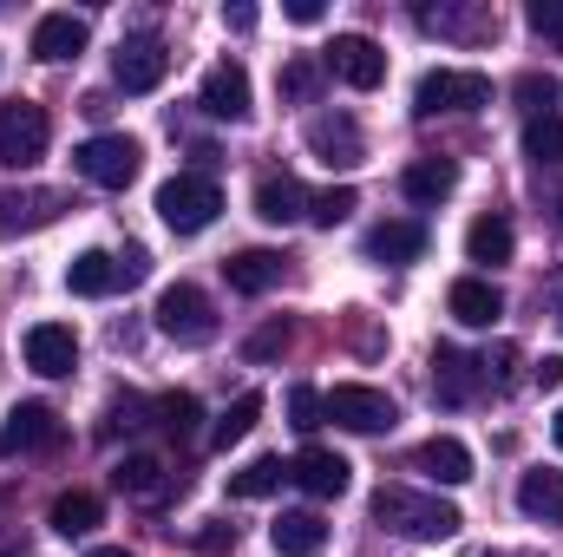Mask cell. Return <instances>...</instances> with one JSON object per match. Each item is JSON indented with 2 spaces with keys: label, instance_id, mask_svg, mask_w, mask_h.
Segmentation results:
<instances>
[{
  "label": "cell",
  "instance_id": "1",
  "mask_svg": "<svg viewBox=\"0 0 563 557\" xmlns=\"http://www.w3.org/2000/svg\"><path fill=\"white\" fill-rule=\"evenodd\" d=\"M374 518L413 545H439V538H459V505H445L439 492H413V485H380L374 492Z\"/></svg>",
  "mask_w": 563,
  "mask_h": 557
},
{
  "label": "cell",
  "instance_id": "2",
  "mask_svg": "<svg viewBox=\"0 0 563 557\" xmlns=\"http://www.w3.org/2000/svg\"><path fill=\"white\" fill-rule=\"evenodd\" d=\"M217 210H223V190H217V177H203V171H177V177L157 184V217H164L177 237L210 230Z\"/></svg>",
  "mask_w": 563,
  "mask_h": 557
},
{
  "label": "cell",
  "instance_id": "3",
  "mask_svg": "<svg viewBox=\"0 0 563 557\" xmlns=\"http://www.w3.org/2000/svg\"><path fill=\"white\" fill-rule=\"evenodd\" d=\"M157 335L177 341V348L217 341V302H210L197 282H170V288L157 295Z\"/></svg>",
  "mask_w": 563,
  "mask_h": 557
},
{
  "label": "cell",
  "instance_id": "4",
  "mask_svg": "<svg viewBox=\"0 0 563 557\" xmlns=\"http://www.w3.org/2000/svg\"><path fill=\"white\" fill-rule=\"evenodd\" d=\"M46 144H53V119H46V106H33V99H7V106H0V164H7V171L40 164Z\"/></svg>",
  "mask_w": 563,
  "mask_h": 557
},
{
  "label": "cell",
  "instance_id": "5",
  "mask_svg": "<svg viewBox=\"0 0 563 557\" xmlns=\"http://www.w3.org/2000/svg\"><path fill=\"white\" fill-rule=\"evenodd\" d=\"M139 139H125V132H99V139H86L73 151V171L86 177V184H99V190H125L132 177H139Z\"/></svg>",
  "mask_w": 563,
  "mask_h": 557
},
{
  "label": "cell",
  "instance_id": "6",
  "mask_svg": "<svg viewBox=\"0 0 563 557\" xmlns=\"http://www.w3.org/2000/svg\"><path fill=\"white\" fill-rule=\"evenodd\" d=\"M321 414L334 419V426H347V433H394V394H380V387H361V381H341V387H328L321 394Z\"/></svg>",
  "mask_w": 563,
  "mask_h": 557
},
{
  "label": "cell",
  "instance_id": "7",
  "mask_svg": "<svg viewBox=\"0 0 563 557\" xmlns=\"http://www.w3.org/2000/svg\"><path fill=\"white\" fill-rule=\"evenodd\" d=\"M478 106H492V79H485V73H459V66L426 73L420 92H413V112H420V119H439V112H478Z\"/></svg>",
  "mask_w": 563,
  "mask_h": 557
},
{
  "label": "cell",
  "instance_id": "8",
  "mask_svg": "<svg viewBox=\"0 0 563 557\" xmlns=\"http://www.w3.org/2000/svg\"><path fill=\"white\" fill-rule=\"evenodd\" d=\"M328 73H334L341 86H354V92H374V86H387V53H380L367 33H334Z\"/></svg>",
  "mask_w": 563,
  "mask_h": 557
},
{
  "label": "cell",
  "instance_id": "9",
  "mask_svg": "<svg viewBox=\"0 0 563 557\" xmlns=\"http://www.w3.org/2000/svg\"><path fill=\"white\" fill-rule=\"evenodd\" d=\"M164 73H170V46H164V40H151V33L125 40V46H119V59H112L119 92H157V86H164Z\"/></svg>",
  "mask_w": 563,
  "mask_h": 557
},
{
  "label": "cell",
  "instance_id": "10",
  "mask_svg": "<svg viewBox=\"0 0 563 557\" xmlns=\"http://www.w3.org/2000/svg\"><path fill=\"white\" fill-rule=\"evenodd\" d=\"M308 151H314L328 171H354V164L367 157V139H361V125H354L347 112H321V119H308Z\"/></svg>",
  "mask_w": 563,
  "mask_h": 557
},
{
  "label": "cell",
  "instance_id": "11",
  "mask_svg": "<svg viewBox=\"0 0 563 557\" xmlns=\"http://www.w3.org/2000/svg\"><path fill=\"white\" fill-rule=\"evenodd\" d=\"M288 479H295L308 499H341V492L354 485V466H347L341 452H328V446H301V452L288 459Z\"/></svg>",
  "mask_w": 563,
  "mask_h": 557
},
{
  "label": "cell",
  "instance_id": "12",
  "mask_svg": "<svg viewBox=\"0 0 563 557\" xmlns=\"http://www.w3.org/2000/svg\"><path fill=\"white\" fill-rule=\"evenodd\" d=\"M26 368L46 374V381L73 374V368H79V335H73L66 321H40V328H26Z\"/></svg>",
  "mask_w": 563,
  "mask_h": 557
},
{
  "label": "cell",
  "instance_id": "13",
  "mask_svg": "<svg viewBox=\"0 0 563 557\" xmlns=\"http://www.w3.org/2000/svg\"><path fill=\"white\" fill-rule=\"evenodd\" d=\"M46 446H59V414L46 401H20L0 426V452H46Z\"/></svg>",
  "mask_w": 563,
  "mask_h": 557
},
{
  "label": "cell",
  "instance_id": "14",
  "mask_svg": "<svg viewBox=\"0 0 563 557\" xmlns=\"http://www.w3.org/2000/svg\"><path fill=\"white\" fill-rule=\"evenodd\" d=\"M203 112H210V119H230V125L250 119V73H243L236 59H217V66L203 73Z\"/></svg>",
  "mask_w": 563,
  "mask_h": 557
},
{
  "label": "cell",
  "instance_id": "15",
  "mask_svg": "<svg viewBox=\"0 0 563 557\" xmlns=\"http://www.w3.org/2000/svg\"><path fill=\"white\" fill-rule=\"evenodd\" d=\"M445 308H452V321H465V328H492V321L505 315V295L485 276H459L445 288Z\"/></svg>",
  "mask_w": 563,
  "mask_h": 557
},
{
  "label": "cell",
  "instance_id": "16",
  "mask_svg": "<svg viewBox=\"0 0 563 557\" xmlns=\"http://www.w3.org/2000/svg\"><path fill=\"white\" fill-rule=\"evenodd\" d=\"M413 466H420L432 485H465L472 479V446L452 439V433H432L420 452H413Z\"/></svg>",
  "mask_w": 563,
  "mask_h": 557
},
{
  "label": "cell",
  "instance_id": "17",
  "mask_svg": "<svg viewBox=\"0 0 563 557\" xmlns=\"http://www.w3.org/2000/svg\"><path fill=\"white\" fill-rule=\"evenodd\" d=\"M478 387H485V374H478L472 354H459V348H439V354H432V394H439L445 407H465Z\"/></svg>",
  "mask_w": 563,
  "mask_h": 557
},
{
  "label": "cell",
  "instance_id": "18",
  "mask_svg": "<svg viewBox=\"0 0 563 557\" xmlns=\"http://www.w3.org/2000/svg\"><path fill=\"white\" fill-rule=\"evenodd\" d=\"M79 53H86V20L79 13H46L33 26V59L59 66V59H79Z\"/></svg>",
  "mask_w": 563,
  "mask_h": 557
},
{
  "label": "cell",
  "instance_id": "19",
  "mask_svg": "<svg viewBox=\"0 0 563 557\" xmlns=\"http://www.w3.org/2000/svg\"><path fill=\"white\" fill-rule=\"evenodd\" d=\"M400 190H407V204H445L452 190H459V164L452 157H420V164H407L400 171Z\"/></svg>",
  "mask_w": 563,
  "mask_h": 557
},
{
  "label": "cell",
  "instance_id": "20",
  "mask_svg": "<svg viewBox=\"0 0 563 557\" xmlns=\"http://www.w3.org/2000/svg\"><path fill=\"white\" fill-rule=\"evenodd\" d=\"M367 256H374V263H420V256H426V223L394 217V223L367 230Z\"/></svg>",
  "mask_w": 563,
  "mask_h": 557
},
{
  "label": "cell",
  "instance_id": "21",
  "mask_svg": "<svg viewBox=\"0 0 563 557\" xmlns=\"http://www.w3.org/2000/svg\"><path fill=\"white\" fill-rule=\"evenodd\" d=\"M223 276H230L236 295H269L282 282V256L276 250H236V256L223 263Z\"/></svg>",
  "mask_w": 563,
  "mask_h": 557
},
{
  "label": "cell",
  "instance_id": "22",
  "mask_svg": "<svg viewBox=\"0 0 563 557\" xmlns=\"http://www.w3.org/2000/svg\"><path fill=\"white\" fill-rule=\"evenodd\" d=\"M256 217H263V223H301V217H308V190H301L288 171H282V177H263V184H256Z\"/></svg>",
  "mask_w": 563,
  "mask_h": 557
},
{
  "label": "cell",
  "instance_id": "23",
  "mask_svg": "<svg viewBox=\"0 0 563 557\" xmlns=\"http://www.w3.org/2000/svg\"><path fill=\"white\" fill-rule=\"evenodd\" d=\"M518 512L525 518H544V525H563V472H525L518 479Z\"/></svg>",
  "mask_w": 563,
  "mask_h": 557
},
{
  "label": "cell",
  "instance_id": "24",
  "mask_svg": "<svg viewBox=\"0 0 563 557\" xmlns=\"http://www.w3.org/2000/svg\"><path fill=\"white\" fill-rule=\"evenodd\" d=\"M511 250H518V237H511V223H505V217H478V223L465 230V256H472V263H485V270L511 263Z\"/></svg>",
  "mask_w": 563,
  "mask_h": 557
},
{
  "label": "cell",
  "instance_id": "25",
  "mask_svg": "<svg viewBox=\"0 0 563 557\" xmlns=\"http://www.w3.org/2000/svg\"><path fill=\"white\" fill-rule=\"evenodd\" d=\"M66 288L73 295H112L119 288V256L112 250H79L73 270H66Z\"/></svg>",
  "mask_w": 563,
  "mask_h": 557
},
{
  "label": "cell",
  "instance_id": "26",
  "mask_svg": "<svg viewBox=\"0 0 563 557\" xmlns=\"http://www.w3.org/2000/svg\"><path fill=\"white\" fill-rule=\"evenodd\" d=\"M269 538H276V551H282V557H314L321 545H328V525H321L314 512H282Z\"/></svg>",
  "mask_w": 563,
  "mask_h": 557
},
{
  "label": "cell",
  "instance_id": "27",
  "mask_svg": "<svg viewBox=\"0 0 563 557\" xmlns=\"http://www.w3.org/2000/svg\"><path fill=\"white\" fill-rule=\"evenodd\" d=\"M99 518H106V505H99L92 492H59V499H53V532H59V538H86Z\"/></svg>",
  "mask_w": 563,
  "mask_h": 557
},
{
  "label": "cell",
  "instance_id": "28",
  "mask_svg": "<svg viewBox=\"0 0 563 557\" xmlns=\"http://www.w3.org/2000/svg\"><path fill=\"white\" fill-rule=\"evenodd\" d=\"M282 479H288V466H282L276 452H263L243 472H230V499H269V492H282Z\"/></svg>",
  "mask_w": 563,
  "mask_h": 557
},
{
  "label": "cell",
  "instance_id": "29",
  "mask_svg": "<svg viewBox=\"0 0 563 557\" xmlns=\"http://www.w3.org/2000/svg\"><path fill=\"white\" fill-rule=\"evenodd\" d=\"M112 479H119V492H132V499H164V459H151V452H125Z\"/></svg>",
  "mask_w": 563,
  "mask_h": 557
},
{
  "label": "cell",
  "instance_id": "30",
  "mask_svg": "<svg viewBox=\"0 0 563 557\" xmlns=\"http://www.w3.org/2000/svg\"><path fill=\"white\" fill-rule=\"evenodd\" d=\"M66 210V197L53 190H33V197H0V230H20V223H53Z\"/></svg>",
  "mask_w": 563,
  "mask_h": 557
},
{
  "label": "cell",
  "instance_id": "31",
  "mask_svg": "<svg viewBox=\"0 0 563 557\" xmlns=\"http://www.w3.org/2000/svg\"><path fill=\"white\" fill-rule=\"evenodd\" d=\"M256 419H263V394H236V407L210 426V446H217V452H230V446H236V439H243Z\"/></svg>",
  "mask_w": 563,
  "mask_h": 557
},
{
  "label": "cell",
  "instance_id": "32",
  "mask_svg": "<svg viewBox=\"0 0 563 557\" xmlns=\"http://www.w3.org/2000/svg\"><path fill=\"white\" fill-rule=\"evenodd\" d=\"M525 157H531V164H563V112L525 125Z\"/></svg>",
  "mask_w": 563,
  "mask_h": 557
},
{
  "label": "cell",
  "instance_id": "33",
  "mask_svg": "<svg viewBox=\"0 0 563 557\" xmlns=\"http://www.w3.org/2000/svg\"><path fill=\"white\" fill-rule=\"evenodd\" d=\"M354 184H328L321 197H308V223H321V230H334V223H347L354 217Z\"/></svg>",
  "mask_w": 563,
  "mask_h": 557
},
{
  "label": "cell",
  "instance_id": "34",
  "mask_svg": "<svg viewBox=\"0 0 563 557\" xmlns=\"http://www.w3.org/2000/svg\"><path fill=\"white\" fill-rule=\"evenodd\" d=\"M420 26H432V33H485L492 13L485 7H439V13H420Z\"/></svg>",
  "mask_w": 563,
  "mask_h": 557
},
{
  "label": "cell",
  "instance_id": "35",
  "mask_svg": "<svg viewBox=\"0 0 563 557\" xmlns=\"http://www.w3.org/2000/svg\"><path fill=\"white\" fill-rule=\"evenodd\" d=\"M151 414H157L164 433H177V439H184V433H197V414H203V407H197V394H164Z\"/></svg>",
  "mask_w": 563,
  "mask_h": 557
},
{
  "label": "cell",
  "instance_id": "36",
  "mask_svg": "<svg viewBox=\"0 0 563 557\" xmlns=\"http://www.w3.org/2000/svg\"><path fill=\"white\" fill-rule=\"evenodd\" d=\"M518 99H525V112H531V119H551V112H558V99H563V86H558V79L525 73V79H518Z\"/></svg>",
  "mask_w": 563,
  "mask_h": 557
},
{
  "label": "cell",
  "instance_id": "37",
  "mask_svg": "<svg viewBox=\"0 0 563 557\" xmlns=\"http://www.w3.org/2000/svg\"><path fill=\"white\" fill-rule=\"evenodd\" d=\"M478 374H485V387H511V381H518V348H511V341H498V348L478 361Z\"/></svg>",
  "mask_w": 563,
  "mask_h": 557
},
{
  "label": "cell",
  "instance_id": "38",
  "mask_svg": "<svg viewBox=\"0 0 563 557\" xmlns=\"http://www.w3.org/2000/svg\"><path fill=\"white\" fill-rule=\"evenodd\" d=\"M321 394H314V387H288V426H295V433H314V426H321Z\"/></svg>",
  "mask_w": 563,
  "mask_h": 557
},
{
  "label": "cell",
  "instance_id": "39",
  "mask_svg": "<svg viewBox=\"0 0 563 557\" xmlns=\"http://www.w3.org/2000/svg\"><path fill=\"white\" fill-rule=\"evenodd\" d=\"M276 86H282V99H308V92L321 86V66H314V59H288Z\"/></svg>",
  "mask_w": 563,
  "mask_h": 557
},
{
  "label": "cell",
  "instance_id": "40",
  "mask_svg": "<svg viewBox=\"0 0 563 557\" xmlns=\"http://www.w3.org/2000/svg\"><path fill=\"white\" fill-rule=\"evenodd\" d=\"M531 33L563 53V0H531Z\"/></svg>",
  "mask_w": 563,
  "mask_h": 557
},
{
  "label": "cell",
  "instance_id": "41",
  "mask_svg": "<svg viewBox=\"0 0 563 557\" xmlns=\"http://www.w3.org/2000/svg\"><path fill=\"white\" fill-rule=\"evenodd\" d=\"M282 348H288V321H269V328H256V335L243 341V354H250L256 368H263V361H276Z\"/></svg>",
  "mask_w": 563,
  "mask_h": 557
},
{
  "label": "cell",
  "instance_id": "42",
  "mask_svg": "<svg viewBox=\"0 0 563 557\" xmlns=\"http://www.w3.org/2000/svg\"><path fill=\"white\" fill-rule=\"evenodd\" d=\"M144 276H151V256H144L139 243H132V250L119 256V288H132V282H144Z\"/></svg>",
  "mask_w": 563,
  "mask_h": 557
},
{
  "label": "cell",
  "instance_id": "43",
  "mask_svg": "<svg viewBox=\"0 0 563 557\" xmlns=\"http://www.w3.org/2000/svg\"><path fill=\"white\" fill-rule=\"evenodd\" d=\"M144 414H151V407H144L139 394H125V401H112V426H144Z\"/></svg>",
  "mask_w": 563,
  "mask_h": 557
},
{
  "label": "cell",
  "instance_id": "44",
  "mask_svg": "<svg viewBox=\"0 0 563 557\" xmlns=\"http://www.w3.org/2000/svg\"><path fill=\"white\" fill-rule=\"evenodd\" d=\"M531 381H538V387H563V354H544V361H531Z\"/></svg>",
  "mask_w": 563,
  "mask_h": 557
},
{
  "label": "cell",
  "instance_id": "45",
  "mask_svg": "<svg viewBox=\"0 0 563 557\" xmlns=\"http://www.w3.org/2000/svg\"><path fill=\"white\" fill-rule=\"evenodd\" d=\"M282 13H288L295 26H321V0H288Z\"/></svg>",
  "mask_w": 563,
  "mask_h": 557
},
{
  "label": "cell",
  "instance_id": "46",
  "mask_svg": "<svg viewBox=\"0 0 563 557\" xmlns=\"http://www.w3.org/2000/svg\"><path fill=\"white\" fill-rule=\"evenodd\" d=\"M223 26H230V33H250V26H256V7H223Z\"/></svg>",
  "mask_w": 563,
  "mask_h": 557
},
{
  "label": "cell",
  "instance_id": "47",
  "mask_svg": "<svg viewBox=\"0 0 563 557\" xmlns=\"http://www.w3.org/2000/svg\"><path fill=\"white\" fill-rule=\"evenodd\" d=\"M92 557H132V551H119V545H99V551H92Z\"/></svg>",
  "mask_w": 563,
  "mask_h": 557
},
{
  "label": "cell",
  "instance_id": "48",
  "mask_svg": "<svg viewBox=\"0 0 563 557\" xmlns=\"http://www.w3.org/2000/svg\"><path fill=\"white\" fill-rule=\"evenodd\" d=\"M551 439H558V452H563V414H558V419H551Z\"/></svg>",
  "mask_w": 563,
  "mask_h": 557
},
{
  "label": "cell",
  "instance_id": "49",
  "mask_svg": "<svg viewBox=\"0 0 563 557\" xmlns=\"http://www.w3.org/2000/svg\"><path fill=\"white\" fill-rule=\"evenodd\" d=\"M558 321H563V288H558Z\"/></svg>",
  "mask_w": 563,
  "mask_h": 557
},
{
  "label": "cell",
  "instance_id": "50",
  "mask_svg": "<svg viewBox=\"0 0 563 557\" xmlns=\"http://www.w3.org/2000/svg\"><path fill=\"white\" fill-rule=\"evenodd\" d=\"M558 223H563V204H558Z\"/></svg>",
  "mask_w": 563,
  "mask_h": 557
}]
</instances>
